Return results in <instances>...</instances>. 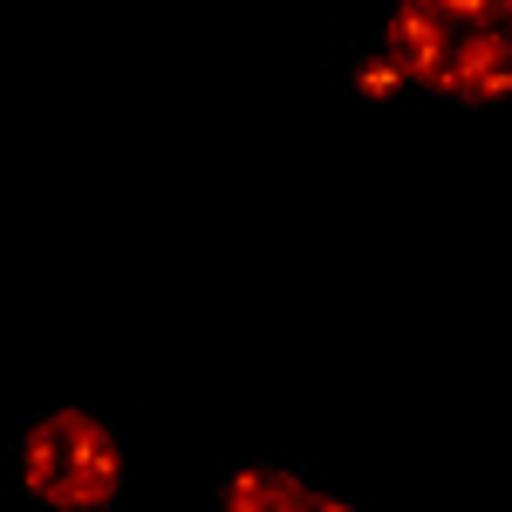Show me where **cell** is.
<instances>
[{"instance_id":"1","label":"cell","mask_w":512,"mask_h":512,"mask_svg":"<svg viewBox=\"0 0 512 512\" xmlns=\"http://www.w3.org/2000/svg\"><path fill=\"white\" fill-rule=\"evenodd\" d=\"M383 55L417 96L499 110L512 89L506 0H396L383 14Z\"/></svg>"},{"instance_id":"2","label":"cell","mask_w":512,"mask_h":512,"mask_svg":"<svg viewBox=\"0 0 512 512\" xmlns=\"http://www.w3.org/2000/svg\"><path fill=\"white\" fill-rule=\"evenodd\" d=\"M14 478H21V492L41 499V506L103 512L130 492V451H123L117 424L103 410L62 403V410H41L35 424L21 431Z\"/></svg>"},{"instance_id":"3","label":"cell","mask_w":512,"mask_h":512,"mask_svg":"<svg viewBox=\"0 0 512 512\" xmlns=\"http://www.w3.org/2000/svg\"><path fill=\"white\" fill-rule=\"evenodd\" d=\"M212 499L226 512H355L349 485H328V478L301 472L287 458H239L226 472H212Z\"/></svg>"}]
</instances>
